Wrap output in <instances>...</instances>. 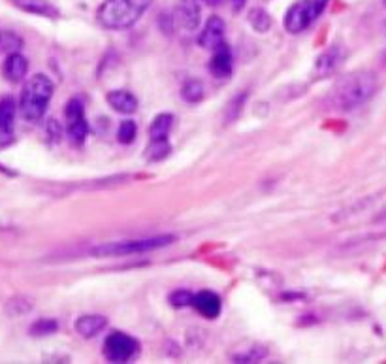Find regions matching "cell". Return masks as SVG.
<instances>
[{
	"instance_id": "obj_11",
	"label": "cell",
	"mask_w": 386,
	"mask_h": 364,
	"mask_svg": "<svg viewBox=\"0 0 386 364\" xmlns=\"http://www.w3.org/2000/svg\"><path fill=\"white\" fill-rule=\"evenodd\" d=\"M192 306L196 308V312L200 315H204L207 319H215V317H219L220 310H223V302H220V297L217 292L202 291L194 295Z\"/></svg>"
},
{
	"instance_id": "obj_22",
	"label": "cell",
	"mask_w": 386,
	"mask_h": 364,
	"mask_svg": "<svg viewBox=\"0 0 386 364\" xmlns=\"http://www.w3.org/2000/svg\"><path fill=\"white\" fill-rule=\"evenodd\" d=\"M136 134H138V125L132 119H124L123 123L119 125V129H117V140L124 146L132 144L136 140Z\"/></svg>"
},
{
	"instance_id": "obj_14",
	"label": "cell",
	"mask_w": 386,
	"mask_h": 364,
	"mask_svg": "<svg viewBox=\"0 0 386 364\" xmlns=\"http://www.w3.org/2000/svg\"><path fill=\"white\" fill-rule=\"evenodd\" d=\"M12 4L27 14L42 15V17H49V19L58 17V10L49 0H12Z\"/></svg>"
},
{
	"instance_id": "obj_7",
	"label": "cell",
	"mask_w": 386,
	"mask_h": 364,
	"mask_svg": "<svg viewBox=\"0 0 386 364\" xmlns=\"http://www.w3.org/2000/svg\"><path fill=\"white\" fill-rule=\"evenodd\" d=\"M66 116V131L68 136L72 140L76 146H81L85 138H87L89 125L85 121V114H83V104L80 98H72L70 103L66 104L65 109Z\"/></svg>"
},
{
	"instance_id": "obj_2",
	"label": "cell",
	"mask_w": 386,
	"mask_h": 364,
	"mask_svg": "<svg viewBox=\"0 0 386 364\" xmlns=\"http://www.w3.org/2000/svg\"><path fill=\"white\" fill-rule=\"evenodd\" d=\"M151 4L153 0H106L98 8L96 17L104 29L123 30L138 21Z\"/></svg>"
},
{
	"instance_id": "obj_6",
	"label": "cell",
	"mask_w": 386,
	"mask_h": 364,
	"mask_svg": "<svg viewBox=\"0 0 386 364\" xmlns=\"http://www.w3.org/2000/svg\"><path fill=\"white\" fill-rule=\"evenodd\" d=\"M139 342L134 336L126 332H111L104 342V357L110 363H128L134 357H138Z\"/></svg>"
},
{
	"instance_id": "obj_19",
	"label": "cell",
	"mask_w": 386,
	"mask_h": 364,
	"mask_svg": "<svg viewBox=\"0 0 386 364\" xmlns=\"http://www.w3.org/2000/svg\"><path fill=\"white\" fill-rule=\"evenodd\" d=\"M170 151H172V146H170L168 138L151 140V144H149L146 149V159L149 160V162H159V160L166 159L168 155H170Z\"/></svg>"
},
{
	"instance_id": "obj_3",
	"label": "cell",
	"mask_w": 386,
	"mask_h": 364,
	"mask_svg": "<svg viewBox=\"0 0 386 364\" xmlns=\"http://www.w3.org/2000/svg\"><path fill=\"white\" fill-rule=\"evenodd\" d=\"M53 91H55V85L45 74H34L23 87L21 100H19L21 116L30 123L40 121L47 111Z\"/></svg>"
},
{
	"instance_id": "obj_17",
	"label": "cell",
	"mask_w": 386,
	"mask_h": 364,
	"mask_svg": "<svg viewBox=\"0 0 386 364\" xmlns=\"http://www.w3.org/2000/svg\"><path fill=\"white\" fill-rule=\"evenodd\" d=\"M15 106L14 98H2L0 100V132H6V134H14V121H15Z\"/></svg>"
},
{
	"instance_id": "obj_27",
	"label": "cell",
	"mask_w": 386,
	"mask_h": 364,
	"mask_svg": "<svg viewBox=\"0 0 386 364\" xmlns=\"http://www.w3.org/2000/svg\"><path fill=\"white\" fill-rule=\"evenodd\" d=\"M14 142V134H6V132H0V147L10 146Z\"/></svg>"
},
{
	"instance_id": "obj_12",
	"label": "cell",
	"mask_w": 386,
	"mask_h": 364,
	"mask_svg": "<svg viewBox=\"0 0 386 364\" xmlns=\"http://www.w3.org/2000/svg\"><path fill=\"white\" fill-rule=\"evenodd\" d=\"M108 104L111 108L115 109L117 114H123V116H130L138 109V98L132 95L130 91H124V89H115L108 93Z\"/></svg>"
},
{
	"instance_id": "obj_29",
	"label": "cell",
	"mask_w": 386,
	"mask_h": 364,
	"mask_svg": "<svg viewBox=\"0 0 386 364\" xmlns=\"http://www.w3.org/2000/svg\"><path fill=\"white\" fill-rule=\"evenodd\" d=\"M207 2H212V4H217V2H219V0H207Z\"/></svg>"
},
{
	"instance_id": "obj_20",
	"label": "cell",
	"mask_w": 386,
	"mask_h": 364,
	"mask_svg": "<svg viewBox=\"0 0 386 364\" xmlns=\"http://www.w3.org/2000/svg\"><path fill=\"white\" fill-rule=\"evenodd\" d=\"M249 23L256 32H268L271 29V15L264 8H253L249 12Z\"/></svg>"
},
{
	"instance_id": "obj_1",
	"label": "cell",
	"mask_w": 386,
	"mask_h": 364,
	"mask_svg": "<svg viewBox=\"0 0 386 364\" xmlns=\"http://www.w3.org/2000/svg\"><path fill=\"white\" fill-rule=\"evenodd\" d=\"M375 91H377V80L373 74H350L337 83L334 96H332V104L334 108L350 111L367 103L375 95Z\"/></svg>"
},
{
	"instance_id": "obj_5",
	"label": "cell",
	"mask_w": 386,
	"mask_h": 364,
	"mask_svg": "<svg viewBox=\"0 0 386 364\" xmlns=\"http://www.w3.org/2000/svg\"><path fill=\"white\" fill-rule=\"evenodd\" d=\"M330 0H298L296 4L288 8V12L284 15V29L291 34H299L307 27H311V23L317 21L321 14L326 10Z\"/></svg>"
},
{
	"instance_id": "obj_10",
	"label": "cell",
	"mask_w": 386,
	"mask_h": 364,
	"mask_svg": "<svg viewBox=\"0 0 386 364\" xmlns=\"http://www.w3.org/2000/svg\"><path fill=\"white\" fill-rule=\"evenodd\" d=\"M175 21L185 30H196L200 25V6L196 0H179L175 6Z\"/></svg>"
},
{
	"instance_id": "obj_21",
	"label": "cell",
	"mask_w": 386,
	"mask_h": 364,
	"mask_svg": "<svg viewBox=\"0 0 386 364\" xmlns=\"http://www.w3.org/2000/svg\"><path fill=\"white\" fill-rule=\"evenodd\" d=\"M181 96L185 103L198 104L204 98V85L198 80H187L181 87Z\"/></svg>"
},
{
	"instance_id": "obj_4",
	"label": "cell",
	"mask_w": 386,
	"mask_h": 364,
	"mask_svg": "<svg viewBox=\"0 0 386 364\" xmlns=\"http://www.w3.org/2000/svg\"><path fill=\"white\" fill-rule=\"evenodd\" d=\"M175 240V236L164 234V236H151V238H139V240H123L100 244L91 249V255L95 257H123L132 253H146L153 249H161L170 246Z\"/></svg>"
},
{
	"instance_id": "obj_25",
	"label": "cell",
	"mask_w": 386,
	"mask_h": 364,
	"mask_svg": "<svg viewBox=\"0 0 386 364\" xmlns=\"http://www.w3.org/2000/svg\"><path fill=\"white\" fill-rule=\"evenodd\" d=\"M245 98H247V93H243V95H238L234 98L232 103L226 106V121L228 123H232L236 121L238 117H240L241 109H243V103H245Z\"/></svg>"
},
{
	"instance_id": "obj_13",
	"label": "cell",
	"mask_w": 386,
	"mask_h": 364,
	"mask_svg": "<svg viewBox=\"0 0 386 364\" xmlns=\"http://www.w3.org/2000/svg\"><path fill=\"white\" fill-rule=\"evenodd\" d=\"M341 47H339V45H334V47H330V50H326V52L319 55L317 63H315V74H317L319 78H324V76L335 72L337 66L341 65Z\"/></svg>"
},
{
	"instance_id": "obj_26",
	"label": "cell",
	"mask_w": 386,
	"mask_h": 364,
	"mask_svg": "<svg viewBox=\"0 0 386 364\" xmlns=\"http://www.w3.org/2000/svg\"><path fill=\"white\" fill-rule=\"evenodd\" d=\"M192 300H194V295L189 291H175L170 295V302H172V306L175 308L192 306Z\"/></svg>"
},
{
	"instance_id": "obj_18",
	"label": "cell",
	"mask_w": 386,
	"mask_h": 364,
	"mask_svg": "<svg viewBox=\"0 0 386 364\" xmlns=\"http://www.w3.org/2000/svg\"><path fill=\"white\" fill-rule=\"evenodd\" d=\"M174 125V116L172 114H159L155 117L153 123L149 127V138L151 140H164L172 131Z\"/></svg>"
},
{
	"instance_id": "obj_23",
	"label": "cell",
	"mask_w": 386,
	"mask_h": 364,
	"mask_svg": "<svg viewBox=\"0 0 386 364\" xmlns=\"http://www.w3.org/2000/svg\"><path fill=\"white\" fill-rule=\"evenodd\" d=\"M30 310H32V304L25 297H15V299H10L6 302V313L10 317H21L25 313H29Z\"/></svg>"
},
{
	"instance_id": "obj_15",
	"label": "cell",
	"mask_w": 386,
	"mask_h": 364,
	"mask_svg": "<svg viewBox=\"0 0 386 364\" xmlns=\"http://www.w3.org/2000/svg\"><path fill=\"white\" fill-rule=\"evenodd\" d=\"M108 327V319L98 313H91V315H81L80 319L76 321V330L80 332L83 338H93L98 332H102L104 328Z\"/></svg>"
},
{
	"instance_id": "obj_30",
	"label": "cell",
	"mask_w": 386,
	"mask_h": 364,
	"mask_svg": "<svg viewBox=\"0 0 386 364\" xmlns=\"http://www.w3.org/2000/svg\"><path fill=\"white\" fill-rule=\"evenodd\" d=\"M383 2H385V8H386V0H383Z\"/></svg>"
},
{
	"instance_id": "obj_9",
	"label": "cell",
	"mask_w": 386,
	"mask_h": 364,
	"mask_svg": "<svg viewBox=\"0 0 386 364\" xmlns=\"http://www.w3.org/2000/svg\"><path fill=\"white\" fill-rule=\"evenodd\" d=\"M225 21L220 19L219 15H212L205 23L200 38H198V44L202 45L204 50H215L217 45L225 42Z\"/></svg>"
},
{
	"instance_id": "obj_28",
	"label": "cell",
	"mask_w": 386,
	"mask_h": 364,
	"mask_svg": "<svg viewBox=\"0 0 386 364\" xmlns=\"http://www.w3.org/2000/svg\"><path fill=\"white\" fill-rule=\"evenodd\" d=\"M232 4L236 10H241L243 8V4H245V0H232Z\"/></svg>"
},
{
	"instance_id": "obj_24",
	"label": "cell",
	"mask_w": 386,
	"mask_h": 364,
	"mask_svg": "<svg viewBox=\"0 0 386 364\" xmlns=\"http://www.w3.org/2000/svg\"><path fill=\"white\" fill-rule=\"evenodd\" d=\"M58 328V323L53 319H40L36 321L32 327H30V334L32 336H47V334H53V332H57Z\"/></svg>"
},
{
	"instance_id": "obj_8",
	"label": "cell",
	"mask_w": 386,
	"mask_h": 364,
	"mask_svg": "<svg viewBox=\"0 0 386 364\" xmlns=\"http://www.w3.org/2000/svg\"><path fill=\"white\" fill-rule=\"evenodd\" d=\"M212 61H209V70L217 80H226L232 74V52L230 45L223 42L215 50H212Z\"/></svg>"
},
{
	"instance_id": "obj_16",
	"label": "cell",
	"mask_w": 386,
	"mask_h": 364,
	"mask_svg": "<svg viewBox=\"0 0 386 364\" xmlns=\"http://www.w3.org/2000/svg\"><path fill=\"white\" fill-rule=\"evenodd\" d=\"M29 72V61L23 57L21 53H12L4 63V76L12 83H19L25 80V76Z\"/></svg>"
}]
</instances>
